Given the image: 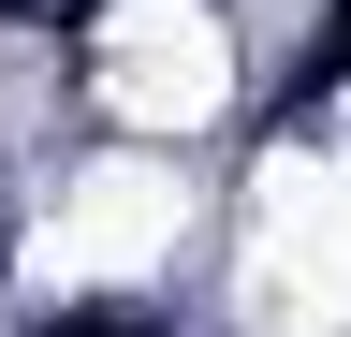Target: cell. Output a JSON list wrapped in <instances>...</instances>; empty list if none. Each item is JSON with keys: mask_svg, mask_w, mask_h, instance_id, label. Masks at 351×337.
Returning <instances> with one entry per match:
<instances>
[{"mask_svg": "<svg viewBox=\"0 0 351 337\" xmlns=\"http://www.w3.org/2000/svg\"><path fill=\"white\" fill-rule=\"evenodd\" d=\"M176 235H191V191H176V161L132 132L117 161L59 176V205H44V235H29V279H59V293H117V279H161Z\"/></svg>", "mask_w": 351, "mask_h": 337, "instance_id": "6da1fadb", "label": "cell"}, {"mask_svg": "<svg viewBox=\"0 0 351 337\" xmlns=\"http://www.w3.org/2000/svg\"><path fill=\"white\" fill-rule=\"evenodd\" d=\"M88 89H103L117 132H205L219 103H234V30H219V0H117L103 15V45H88Z\"/></svg>", "mask_w": 351, "mask_h": 337, "instance_id": "7a4b0ae2", "label": "cell"}, {"mask_svg": "<svg viewBox=\"0 0 351 337\" xmlns=\"http://www.w3.org/2000/svg\"><path fill=\"white\" fill-rule=\"evenodd\" d=\"M263 308H278L293 337H337V323H351V191H337L307 235L263 249Z\"/></svg>", "mask_w": 351, "mask_h": 337, "instance_id": "3957f363", "label": "cell"}]
</instances>
